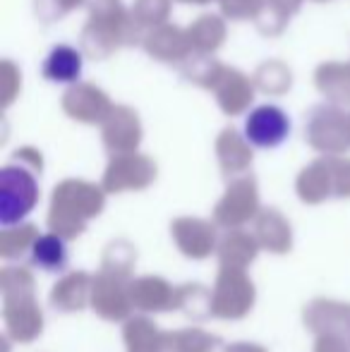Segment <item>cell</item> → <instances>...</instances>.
<instances>
[{
  "instance_id": "6da1fadb",
  "label": "cell",
  "mask_w": 350,
  "mask_h": 352,
  "mask_svg": "<svg viewBox=\"0 0 350 352\" xmlns=\"http://www.w3.org/2000/svg\"><path fill=\"white\" fill-rule=\"evenodd\" d=\"M243 135L254 148H278L293 135V120L276 103H262L248 113Z\"/></svg>"
},
{
  "instance_id": "7a4b0ae2",
  "label": "cell",
  "mask_w": 350,
  "mask_h": 352,
  "mask_svg": "<svg viewBox=\"0 0 350 352\" xmlns=\"http://www.w3.org/2000/svg\"><path fill=\"white\" fill-rule=\"evenodd\" d=\"M36 201V182L29 173L19 168H5L3 170V226L22 221Z\"/></svg>"
},
{
  "instance_id": "3957f363",
  "label": "cell",
  "mask_w": 350,
  "mask_h": 352,
  "mask_svg": "<svg viewBox=\"0 0 350 352\" xmlns=\"http://www.w3.org/2000/svg\"><path fill=\"white\" fill-rule=\"evenodd\" d=\"M41 72L53 84H75L85 72V56L67 43H58L43 58Z\"/></svg>"
},
{
  "instance_id": "277c9868",
  "label": "cell",
  "mask_w": 350,
  "mask_h": 352,
  "mask_svg": "<svg viewBox=\"0 0 350 352\" xmlns=\"http://www.w3.org/2000/svg\"><path fill=\"white\" fill-rule=\"evenodd\" d=\"M32 261L34 266L48 271V274H63L70 261V252L63 237L43 235L32 245Z\"/></svg>"
}]
</instances>
